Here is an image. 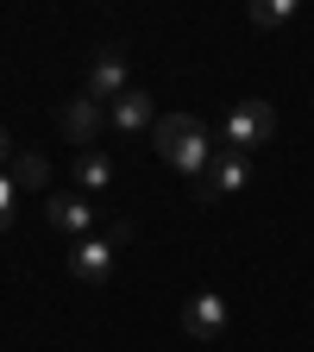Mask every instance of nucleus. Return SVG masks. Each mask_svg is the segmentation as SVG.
I'll use <instances>...</instances> for the list:
<instances>
[{"instance_id": "nucleus-1", "label": "nucleus", "mask_w": 314, "mask_h": 352, "mask_svg": "<svg viewBox=\"0 0 314 352\" xmlns=\"http://www.w3.org/2000/svg\"><path fill=\"white\" fill-rule=\"evenodd\" d=\"M151 139H157V157H164L170 170H189V176H201V170H208V157H214L208 126H201L195 113H164Z\"/></svg>"}, {"instance_id": "nucleus-2", "label": "nucleus", "mask_w": 314, "mask_h": 352, "mask_svg": "<svg viewBox=\"0 0 314 352\" xmlns=\"http://www.w3.org/2000/svg\"><path fill=\"white\" fill-rule=\"evenodd\" d=\"M271 132H277V107L271 101H239L233 107V120H227V132H220V151H258L264 139H271Z\"/></svg>"}, {"instance_id": "nucleus-3", "label": "nucleus", "mask_w": 314, "mask_h": 352, "mask_svg": "<svg viewBox=\"0 0 314 352\" xmlns=\"http://www.w3.org/2000/svg\"><path fill=\"white\" fill-rule=\"evenodd\" d=\"M239 189H245V157H239V151H214L195 195H201V201H220V195H239Z\"/></svg>"}, {"instance_id": "nucleus-4", "label": "nucleus", "mask_w": 314, "mask_h": 352, "mask_svg": "<svg viewBox=\"0 0 314 352\" xmlns=\"http://www.w3.org/2000/svg\"><path fill=\"white\" fill-rule=\"evenodd\" d=\"M57 120H63V139L88 151V145H95V132H101V120H107V107H101L95 95H76V101H63Z\"/></svg>"}, {"instance_id": "nucleus-5", "label": "nucleus", "mask_w": 314, "mask_h": 352, "mask_svg": "<svg viewBox=\"0 0 314 352\" xmlns=\"http://www.w3.org/2000/svg\"><path fill=\"white\" fill-rule=\"evenodd\" d=\"M183 327H189L195 340H220V333H227V302H220L214 289H208V296H189V302H183Z\"/></svg>"}, {"instance_id": "nucleus-6", "label": "nucleus", "mask_w": 314, "mask_h": 352, "mask_svg": "<svg viewBox=\"0 0 314 352\" xmlns=\"http://www.w3.org/2000/svg\"><path fill=\"white\" fill-rule=\"evenodd\" d=\"M82 95H95L101 107H113V101L126 95V57H120V51H101L95 69H88V88H82Z\"/></svg>"}, {"instance_id": "nucleus-7", "label": "nucleus", "mask_w": 314, "mask_h": 352, "mask_svg": "<svg viewBox=\"0 0 314 352\" xmlns=\"http://www.w3.org/2000/svg\"><path fill=\"white\" fill-rule=\"evenodd\" d=\"M69 271H76V283H107L113 277V245L107 239H76Z\"/></svg>"}, {"instance_id": "nucleus-8", "label": "nucleus", "mask_w": 314, "mask_h": 352, "mask_svg": "<svg viewBox=\"0 0 314 352\" xmlns=\"http://www.w3.org/2000/svg\"><path fill=\"white\" fill-rule=\"evenodd\" d=\"M44 220H51L63 239H82V233H88V220H95V208H88L82 195H51V201H44Z\"/></svg>"}, {"instance_id": "nucleus-9", "label": "nucleus", "mask_w": 314, "mask_h": 352, "mask_svg": "<svg viewBox=\"0 0 314 352\" xmlns=\"http://www.w3.org/2000/svg\"><path fill=\"white\" fill-rule=\"evenodd\" d=\"M107 120H113V132H145L151 126V95L145 88H126V95L107 107Z\"/></svg>"}, {"instance_id": "nucleus-10", "label": "nucleus", "mask_w": 314, "mask_h": 352, "mask_svg": "<svg viewBox=\"0 0 314 352\" xmlns=\"http://www.w3.org/2000/svg\"><path fill=\"white\" fill-rule=\"evenodd\" d=\"M44 183H51V164L38 151H19L13 157V189H44Z\"/></svg>"}, {"instance_id": "nucleus-11", "label": "nucleus", "mask_w": 314, "mask_h": 352, "mask_svg": "<svg viewBox=\"0 0 314 352\" xmlns=\"http://www.w3.org/2000/svg\"><path fill=\"white\" fill-rule=\"evenodd\" d=\"M76 176H82V189H88V195H101V189L113 183V164H107L101 151H82V164H76Z\"/></svg>"}, {"instance_id": "nucleus-12", "label": "nucleus", "mask_w": 314, "mask_h": 352, "mask_svg": "<svg viewBox=\"0 0 314 352\" xmlns=\"http://www.w3.org/2000/svg\"><path fill=\"white\" fill-rule=\"evenodd\" d=\"M245 19H251L258 32H271V25H289V19H295V7H289V0H251Z\"/></svg>"}, {"instance_id": "nucleus-13", "label": "nucleus", "mask_w": 314, "mask_h": 352, "mask_svg": "<svg viewBox=\"0 0 314 352\" xmlns=\"http://www.w3.org/2000/svg\"><path fill=\"white\" fill-rule=\"evenodd\" d=\"M13 208H19V189H13V176H0V233L13 227Z\"/></svg>"}, {"instance_id": "nucleus-14", "label": "nucleus", "mask_w": 314, "mask_h": 352, "mask_svg": "<svg viewBox=\"0 0 314 352\" xmlns=\"http://www.w3.org/2000/svg\"><path fill=\"white\" fill-rule=\"evenodd\" d=\"M0 157H13V139H7V126H0Z\"/></svg>"}]
</instances>
